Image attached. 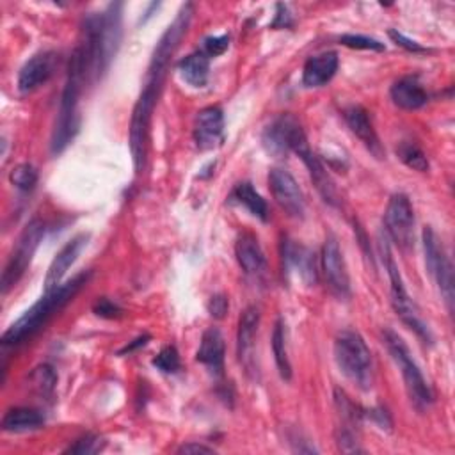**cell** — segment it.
<instances>
[{"label":"cell","instance_id":"cell-1","mask_svg":"<svg viewBox=\"0 0 455 455\" xmlns=\"http://www.w3.org/2000/svg\"><path fill=\"white\" fill-rule=\"evenodd\" d=\"M192 18V4H185L174 21L167 27V30L162 34L158 39L146 82L142 87V92L132 110V119H130V132H128V144H130V153L133 160V169L139 174L144 167L146 162V151H148V137H149V124H151V116L155 110V105L158 101V94L162 91V84L167 73L169 59L174 53L176 46L180 44L181 37L185 36L188 23Z\"/></svg>","mask_w":455,"mask_h":455},{"label":"cell","instance_id":"cell-9","mask_svg":"<svg viewBox=\"0 0 455 455\" xmlns=\"http://www.w3.org/2000/svg\"><path fill=\"white\" fill-rule=\"evenodd\" d=\"M44 222L41 219H32L21 231L18 242H16V247L12 249L5 267H4V272H2V277H0V290H2V295H5L20 279L21 275L27 272L30 261H32V256L36 252V249L39 247L43 236H44Z\"/></svg>","mask_w":455,"mask_h":455},{"label":"cell","instance_id":"cell-20","mask_svg":"<svg viewBox=\"0 0 455 455\" xmlns=\"http://www.w3.org/2000/svg\"><path fill=\"white\" fill-rule=\"evenodd\" d=\"M89 235L80 233L76 236H73L69 242H66V245L55 254V258L52 259L46 277H44V291H50L53 288H57L59 284H62V279L68 272V268L75 263V259L78 258L80 251L87 245Z\"/></svg>","mask_w":455,"mask_h":455},{"label":"cell","instance_id":"cell-17","mask_svg":"<svg viewBox=\"0 0 455 455\" xmlns=\"http://www.w3.org/2000/svg\"><path fill=\"white\" fill-rule=\"evenodd\" d=\"M55 60L53 52H39L32 55L18 73V91L28 94L46 84L55 71Z\"/></svg>","mask_w":455,"mask_h":455},{"label":"cell","instance_id":"cell-10","mask_svg":"<svg viewBox=\"0 0 455 455\" xmlns=\"http://www.w3.org/2000/svg\"><path fill=\"white\" fill-rule=\"evenodd\" d=\"M423 251H425V265L434 279L448 311L453 309V265L450 261V256L446 254L437 233L425 226L421 233Z\"/></svg>","mask_w":455,"mask_h":455},{"label":"cell","instance_id":"cell-16","mask_svg":"<svg viewBox=\"0 0 455 455\" xmlns=\"http://www.w3.org/2000/svg\"><path fill=\"white\" fill-rule=\"evenodd\" d=\"M192 137L201 151L213 149L224 140V112L217 105L204 107L194 119Z\"/></svg>","mask_w":455,"mask_h":455},{"label":"cell","instance_id":"cell-22","mask_svg":"<svg viewBox=\"0 0 455 455\" xmlns=\"http://www.w3.org/2000/svg\"><path fill=\"white\" fill-rule=\"evenodd\" d=\"M235 256L240 268L252 277H259L267 270V258L252 233H242L235 243Z\"/></svg>","mask_w":455,"mask_h":455},{"label":"cell","instance_id":"cell-5","mask_svg":"<svg viewBox=\"0 0 455 455\" xmlns=\"http://www.w3.org/2000/svg\"><path fill=\"white\" fill-rule=\"evenodd\" d=\"M334 359L339 371L359 389L373 384V357L363 336L352 329L339 331L334 339Z\"/></svg>","mask_w":455,"mask_h":455},{"label":"cell","instance_id":"cell-35","mask_svg":"<svg viewBox=\"0 0 455 455\" xmlns=\"http://www.w3.org/2000/svg\"><path fill=\"white\" fill-rule=\"evenodd\" d=\"M103 441L98 435L87 434L80 439H76L73 444H69L64 453H78V455H91V453H98L100 450H103Z\"/></svg>","mask_w":455,"mask_h":455},{"label":"cell","instance_id":"cell-33","mask_svg":"<svg viewBox=\"0 0 455 455\" xmlns=\"http://www.w3.org/2000/svg\"><path fill=\"white\" fill-rule=\"evenodd\" d=\"M153 366L162 373H178L181 368V363H180V354L176 347L174 345L164 347L156 354V357H153Z\"/></svg>","mask_w":455,"mask_h":455},{"label":"cell","instance_id":"cell-43","mask_svg":"<svg viewBox=\"0 0 455 455\" xmlns=\"http://www.w3.org/2000/svg\"><path fill=\"white\" fill-rule=\"evenodd\" d=\"M178 453H213V448L197 443H187L178 448Z\"/></svg>","mask_w":455,"mask_h":455},{"label":"cell","instance_id":"cell-26","mask_svg":"<svg viewBox=\"0 0 455 455\" xmlns=\"http://www.w3.org/2000/svg\"><path fill=\"white\" fill-rule=\"evenodd\" d=\"M228 203L243 206L251 215H254L259 220L268 219L267 201L261 197V194L249 181L236 183L233 187V190L229 192V196H228Z\"/></svg>","mask_w":455,"mask_h":455},{"label":"cell","instance_id":"cell-31","mask_svg":"<svg viewBox=\"0 0 455 455\" xmlns=\"http://www.w3.org/2000/svg\"><path fill=\"white\" fill-rule=\"evenodd\" d=\"M30 386L43 396H48L53 393L57 384V375L50 364H39L36 366L28 375Z\"/></svg>","mask_w":455,"mask_h":455},{"label":"cell","instance_id":"cell-42","mask_svg":"<svg viewBox=\"0 0 455 455\" xmlns=\"http://www.w3.org/2000/svg\"><path fill=\"white\" fill-rule=\"evenodd\" d=\"M370 416L377 421V425L380 427V428H389L391 427V419H389V414H387V411L386 409H382V407H377V409H371L370 411Z\"/></svg>","mask_w":455,"mask_h":455},{"label":"cell","instance_id":"cell-3","mask_svg":"<svg viewBox=\"0 0 455 455\" xmlns=\"http://www.w3.org/2000/svg\"><path fill=\"white\" fill-rule=\"evenodd\" d=\"M89 277L91 272H82L71 281H66L57 288L44 291L32 307H28L14 323L9 325V329L2 334V345H18L27 338L34 336L57 311H60L69 300H73L82 286L87 284Z\"/></svg>","mask_w":455,"mask_h":455},{"label":"cell","instance_id":"cell-25","mask_svg":"<svg viewBox=\"0 0 455 455\" xmlns=\"http://www.w3.org/2000/svg\"><path fill=\"white\" fill-rule=\"evenodd\" d=\"M291 114L277 116L261 133V144L268 155L274 158H286L290 153L288 146V128L291 121Z\"/></svg>","mask_w":455,"mask_h":455},{"label":"cell","instance_id":"cell-30","mask_svg":"<svg viewBox=\"0 0 455 455\" xmlns=\"http://www.w3.org/2000/svg\"><path fill=\"white\" fill-rule=\"evenodd\" d=\"M396 155L398 158L411 169L418 171V172H427L428 171V160L427 155L423 153V149L411 140H402L396 148Z\"/></svg>","mask_w":455,"mask_h":455},{"label":"cell","instance_id":"cell-36","mask_svg":"<svg viewBox=\"0 0 455 455\" xmlns=\"http://www.w3.org/2000/svg\"><path fill=\"white\" fill-rule=\"evenodd\" d=\"M229 46V36H208L203 39L201 50L212 59L217 55H222Z\"/></svg>","mask_w":455,"mask_h":455},{"label":"cell","instance_id":"cell-2","mask_svg":"<svg viewBox=\"0 0 455 455\" xmlns=\"http://www.w3.org/2000/svg\"><path fill=\"white\" fill-rule=\"evenodd\" d=\"M123 4L112 2L101 12L84 18L82 41L75 48L84 69L85 84H96L108 69L121 43Z\"/></svg>","mask_w":455,"mask_h":455},{"label":"cell","instance_id":"cell-13","mask_svg":"<svg viewBox=\"0 0 455 455\" xmlns=\"http://www.w3.org/2000/svg\"><path fill=\"white\" fill-rule=\"evenodd\" d=\"M268 187L270 192L279 204V208L293 219H302L306 212V199L290 171L283 167H274L268 172Z\"/></svg>","mask_w":455,"mask_h":455},{"label":"cell","instance_id":"cell-19","mask_svg":"<svg viewBox=\"0 0 455 455\" xmlns=\"http://www.w3.org/2000/svg\"><path fill=\"white\" fill-rule=\"evenodd\" d=\"M343 117L350 132L364 144V148L375 156V158H384L386 151L379 140V135L371 124V119L361 105H350L343 110Z\"/></svg>","mask_w":455,"mask_h":455},{"label":"cell","instance_id":"cell-40","mask_svg":"<svg viewBox=\"0 0 455 455\" xmlns=\"http://www.w3.org/2000/svg\"><path fill=\"white\" fill-rule=\"evenodd\" d=\"M275 9H277L275 18L270 23V27L272 28H290L293 25V20H291V14L288 12V7L284 4H277Z\"/></svg>","mask_w":455,"mask_h":455},{"label":"cell","instance_id":"cell-41","mask_svg":"<svg viewBox=\"0 0 455 455\" xmlns=\"http://www.w3.org/2000/svg\"><path fill=\"white\" fill-rule=\"evenodd\" d=\"M149 341V334H142V336H137L135 339H132L128 345H124L117 354L119 355H123V354H132L133 350H137V348H140V347H144L146 343Z\"/></svg>","mask_w":455,"mask_h":455},{"label":"cell","instance_id":"cell-14","mask_svg":"<svg viewBox=\"0 0 455 455\" xmlns=\"http://www.w3.org/2000/svg\"><path fill=\"white\" fill-rule=\"evenodd\" d=\"M334 405L339 416V427H338V434H336V441L341 451H361V448L357 446V428L361 425V419L364 416V412L359 409V405H355L350 396L341 391V389H334Z\"/></svg>","mask_w":455,"mask_h":455},{"label":"cell","instance_id":"cell-11","mask_svg":"<svg viewBox=\"0 0 455 455\" xmlns=\"http://www.w3.org/2000/svg\"><path fill=\"white\" fill-rule=\"evenodd\" d=\"M387 236L402 249L409 251L414 242V210L409 197L402 192L393 194L384 212Z\"/></svg>","mask_w":455,"mask_h":455},{"label":"cell","instance_id":"cell-23","mask_svg":"<svg viewBox=\"0 0 455 455\" xmlns=\"http://www.w3.org/2000/svg\"><path fill=\"white\" fill-rule=\"evenodd\" d=\"M389 96L393 103L403 110L421 108L428 101V94L416 75H405L398 78L391 85Z\"/></svg>","mask_w":455,"mask_h":455},{"label":"cell","instance_id":"cell-7","mask_svg":"<svg viewBox=\"0 0 455 455\" xmlns=\"http://www.w3.org/2000/svg\"><path fill=\"white\" fill-rule=\"evenodd\" d=\"M380 251H382V261L384 267L387 270L389 275V295H391V306L395 309V313L400 316V320L411 329L414 331V334L423 341V343H432V332L427 325V322L421 318L418 306L414 304V300L409 297L405 286H403V279L400 275L398 265L393 259L391 249L387 240H380Z\"/></svg>","mask_w":455,"mask_h":455},{"label":"cell","instance_id":"cell-38","mask_svg":"<svg viewBox=\"0 0 455 455\" xmlns=\"http://www.w3.org/2000/svg\"><path fill=\"white\" fill-rule=\"evenodd\" d=\"M206 307H208V313H210V316H212V318H215V320H222V318L226 316L228 309H229L228 297H226L224 293H215V295H212V297H210V300H208Z\"/></svg>","mask_w":455,"mask_h":455},{"label":"cell","instance_id":"cell-29","mask_svg":"<svg viewBox=\"0 0 455 455\" xmlns=\"http://www.w3.org/2000/svg\"><path fill=\"white\" fill-rule=\"evenodd\" d=\"M272 352L275 359L277 371L283 380L291 379V364L288 359V350H286V329H284V320L277 318L274 323L272 331Z\"/></svg>","mask_w":455,"mask_h":455},{"label":"cell","instance_id":"cell-27","mask_svg":"<svg viewBox=\"0 0 455 455\" xmlns=\"http://www.w3.org/2000/svg\"><path fill=\"white\" fill-rule=\"evenodd\" d=\"M181 78L192 87H204L210 76V57L203 50H196L178 62Z\"/></svg>","mask_w":455,"mask_h":455},{"label":"cell","instance_id":"cell-24","mask_svg":"<svg viewBox=\"0 0 455 455\" xmlns=\"http://www.w3.org/2000/svg\"><path fill=\"white\" fill-rule=\"evenodd\" d=\"M338 64H339L338 53L331 50L309 57L302 69V84L306 87L325 85L338 71Z\"/></svg>","mask_w":455,"mask_h":455},{"label":"cell","instance_id":"cell-34","mask_svg":"<svg viewBox=\"0 0 455 455\" xmlns=\"http://www.w3.org/2000/svg\"><path fill=\"white\" fill-rule=\"evenodd\" d=\"M339 43L347 48H354V50H375V52H382L386 50L384 43H380L375 37L370 36H363V34H343L339 37Z\"/></svg>","mask_w":455,"mask_h":455},{"label":"cell","instance_id":"cell-6","mask_svg":"<svg viewBox=\"0 0 455 455\" xmlns=\"http://www.w3.org/2000/svg\"><path fill=\"white\" fill-rule=\"evenodd\" d=\"M382 338L386 343L387 352L391 354L393 361L396 363V366L402 371L403 382H405V389L409 393V398L412 402V405L418 411H425L432 405L434 402V395L430 386L427 384L419 366L416 364V361L411 355L409 347L405 345V341L391 329H384L382 331Z\"/></svg>","mask_w":455,"mask_h":455},{"label":"cell","instance_id":"cell-12","mask_svg":"<svg viewBox=\"0 0 455 455\" xmlns=\"http://www.w3.org/2000/svg\"><path fill=\"white\" fill-rule=\"evenodd\" d=\"M281 268L286 279L297 277L304 286H313L318 281L315 251L288 236L281 240Z\"/></svg>","mask_w":455,"mask_h":455},{"label":"cell","instance_id":"cell-21","mask_svg":"<svg viewBox=\"0 0 455 455\" xmlns=\"http://www.w3.org/2000/svg\"><path fill=\"white\" fill-rule=\"evenodd\" d=\"M224 354L226 345L220 331L217 327L206 329L201 336V343L196 352V361L201 363L212 377L220 379L224 375Z\"/></svg>","mask_w":455,"mask_h":455},{"label":"cell","instance_id":"cell-28","mask_svg":"<svg viewBox=\"0 0 455 455\" xmlns=\"http://www.w3.org/2000/svg\"><path fill=\"white\" fill-rule=\"evenodd\" d=\"M44 425V414L34 407H11L2 418V428L5 432H27L37 430Z\"/></svg>","mask_w":455,"mask_h":455},{"label":"cell","instance_id":"cell-4","mask_svg":"<svg viewBox=\"0 0 455 455\" xmlns=\"http://www.w3.org/2000/svg\"><path fill=\"white\" fill-rule=\"evenodd\" d=\"M84 85H85V78H84L80 57H78L76 50H73V53L69 57V64H68L66 84H64V89L60 94L57 119L53 124L52 139H50V151L53 155L62 153L78 132V123H80L78 101H80Z\"/></svg>","mask_w":455,"mask_h":455},{"label":"cell","instance_id":"cell-32","mask_svg":"<svg viewBox=\"0 0 455 455\" xmlns=\"http://www.w3.org/2000/svg\"><path fill=\"white\" fill-rule=\"evenodd\" d=\"M9 181L21 192H28L36 187L37 183V171L32 164H18L11 172H9Z\"/></svg>","mask_w":455,"mask_h":455},{"label":"cell","instance_id":"cell-15","mask_svg":"<svg viewBox=\"0 0 455 455\" xmlns=\"http://www.w3.org/2000/svg\"><path fill=\"white\" fill-rule=\"evenodd\" d=\"M322 270L331 291L338 299H348L352 293L350 277L347 272V265H345L339 243L332 235L325 238V243L322 247Z\"/></svg>","mask_w":455,"mask_h":455},{"label":"cell","instance_id":"cell-8","mask_svg":"<svg viewBox=\"0 0 455 455\" xmlns=\"http://www.w3.org/2000/svg\"><path fill=\"white\" fill-rule=\"evenodd\" d=\"M288 146H290V151H293L306 165L318 194L322 196V199L331 204V206H338V192H336V187L329 176V172L325 171V167L322 165L320 158L311 151L309 148V142H307V137L300 126V123L297 121V117L293 116L291 121H290V128H288Z\"/></svg>","mask_w":455,"mask_h":455},{"label":"cell","instance_id":"cell-37","mask_svg":"<svg viewBox=\"0 0 455 455\" xmlns=\"http://www.w3.org/2000/svg\"><path fill=\"white\" fill-rule=\"evenodd\" d=\"M92 311H94V315H98V316H101V318H108V320L119 318V316L123 315L121 306H119L117 302L110 300L108 297H100V299L94 302Z\"/></svg>","mask_w":455,"mask_h":455},{"label":"cell","instance_id":"cell-39","mask_svg":"<svg viewBox=\"0 0 455 455\" xmlns=\"http://www.w3.org/2000/svg\"><path fill=\"white\" fill-rule=\"evenodd\" d=\"M389 34V37L398 44V46H402V48H405L407 52H412V53H425V52H428V48H425V46H421L418 41H414V39H409V37H405L402 32H398V30H389L387 32Z\"/></svg>","mask_w":455,"mask_h":455},{"label":"cell","instance_id":"cell-18","mask_svg":"<svg viewBox=\"0 0 455 455\" xmlns=\"http://www.w3.org/2000/svg\"><path fill=\"white\" fill-rule=\"evenodd\" d=\"M259 325V309L256 306H247L238 318L236 331V354L238 361L247 371H254V343Z\"/></svg>","mask_w":455,"mask_h":455}]
</instances>
